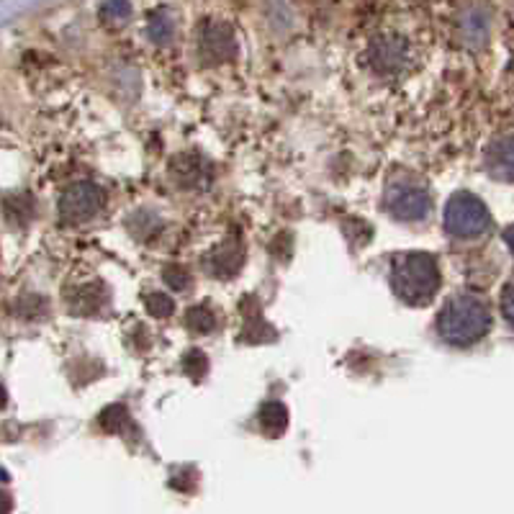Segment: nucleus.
Here are the masks:
<instances>
[{
    "label": "nucleus",
    "mask_w": 514,
    "mask_h": 514,
    "mask_svg": "<svg viewBox=\"0 0 514 514\" xmlns=\"http://www.w3.org/2000/svg\"><path fill=\"white\" fill-rule=\"evenodd\" d=\"M491 326V311L488 306L473 294L453 296L437 317V332L448 345L456 348H471L479 340H484Z\"/></svg>",
    "instance_id": "1"
},
{
    "label": "nucleus",
    "mask_w": 514,
    "mask_h": 514,
    "mask_svg": "<svg viewBox=\"0 0 514 514\" xmlns=\"http://www.w3.org/2000/svg\"><path fill=\"white\" fill-rule=\"evenodd\" d=\"M394 294L409 306L430 303L440 288V268L430 252H402L391 263Z\"/></svg>",
    "instance_id": "2"
},
{
    "label": "nucleus",
    "mask_w": 514,
    "mask_h": 514,
    "mask_svg": "<svg viewBox=\"0 0 514 514\" xmlns=\"http://www.w3.org/2000/svg\"><path fill=\"white\" fill-rule=\"evenodd\" d=\"M488 226H491V214H488L487 203L479 196H473L468 190H460L448 201V206H445V229L453 237H463V240L481 237Z\"/></svg>",
    "instance_id": "3"
},
{
    "label": "nucleus",
    "mask_w": 514,
    "mask_h": 514,
    "mask_svg": "<svg viewBox=\"0 0 514 514\" xmlns=\"http://www.w3.org/2000/svg\"><path fill=\"white\" fill-rule=\"evenodd\" d=\"M104 203H106V193L96 183L82 180V183L70 186L59 196L57 209H59V219L65 224H82V221L96 217L104 209Z\"/></svg>",
    "instance_id": "4"
},
{
    "label": "nucleus",
    "mask_w": 514,
    "mask_h": 514,
    "mask_svg": "<svg viewBox=\"0 0 514 514\" xmlns=\"http://www.w3.org/2000/svg\"><path fill=\"white\" fill-rule=\"evenodd\" d=\"M386 209L388 214L399 221H422L430 217L433 211V198L425 188L409 186V183H399L386 193Z\"/></svg>",
    "instance_id": "5"
},
{
    "label": "nucleus",
    "mask_w": 514,
    "mask_h": 514,
    "mask_svg": "<svg viewBox=\"0 0 514 514\" xmlns=\"http://www.w3.org/2000/svg\"><path fill=\"white\" fill-rule=\"evenodd\" d=\"M368 62L379 75H396L402 73L409 62V47L402 36L396 34H383L376 36L368 47Z\"/></svg>",
    "instance_id": "6"
},
{
    "label": "nucleus",
    "mask_w": 514,
    "mask_h": 514,
    "mask_svg": "<svg viewBox=\"0 0 514 514\" xmlns=\"http://www.w3.org/2000/svg\"><path fill=\"white\" fill-rule=\"evenodd\" d=\"M198 47H201V57L209 65H221L229 62L237 55V42H234V31L229 24H219V21H206L198 34Z\"/></svg>",
    "instance_id": "7"
},
{
    "label": "nucleus",
    "mask_w": 514,
    "mask_h": 514,
    "mask_svg": "<svg viewBox=\"0 0 514 514\" xmlns=\"http://www.w3.org/2000/svg\"><path fill=\"white\" fill-rule=\"evenodd\" d=\"M203 265L209 268L211 275H217V278H234L237 272L242 271L244 265V247L240 240H224L221 244H217L209 255H206V260H203Z\"/></svg>",
    "instance_id": "8"
},
{
    "label": "nucleus",
    "mask_w": 514,
    "mask_h": 514,
    "mask_svg": "<svg viewBox=\"0 0 514 514\" xmlns=\"http://www.w3.org/2000/svg\"><path fill=\"white\" fill-rule=\"evenodd\" d=\"M487 165L488 170H491V175L494 178H499V180H512V136H502L499 142H494L491 144V150H488L487 155Z\"/></svg>",
    "instance_id": "9"
},
{
    "label": "nucleus",
    "mask_w": 514,
    "mask_h": 514,
    "mask_svg": "<svg viewBox=\"0 0 514 514\" xmlns=\"http://www.w3.org/2000/svg\"><path fill=\"white\" fill-rule=\"evenodd\" d=\"M260 425H263V430L271 434V437L283 434L286 427H288V409L280 404V402H268V404L260 409Z\"/></svg>",
    "instance_id": "10"
},
{
    "label": "nucleus",
    "mask_w": 514,
    "mask_h": 514,
    "mask_svg": "<svg viewBox=\"0 0 514 514\" xmlns=\"http://www.w3.org/2000/svg\"><path fill=\"white\" fill-rule=\"evenodd\" d=\"M268 340H272V326L265 325V319H263V314H260V309L255 303V311L252 314H244L242 342L257 345V342H268Z\"/></svg>",
    "instance_id": "11"
},
{
    "label": "nucleus",
    "mask_w": 514,
    "mask_h": 514,
    "mask_svg": "<svg viewBox=\"0 0 514 514\" xmlns=\"http://www.w3.org/2000/svg\"><path fill=\"white\" fill-rule=\"evenodd\" d=\"M147 34L155 44H167L175 34V24L170 19V13L165 8H157L150 13V24H147Z\"/></svg>",
    "instance_id": "12"
},
{
    "label": "nucleus",
    "mask_w": 514,
    "mask_h": 514,
    "mask_svg": "<svg viewBox=\"0 0 514 514\" xmlns=\"http://www.w3.org/2000/svg\"><path fill=\"white\" fill-rule=\"evenodd\" d=\"M186 326H188L190 332H196V334H209V332L217 329V314L206 303H198V306L188 309Z\"/></svg>",
    "instance_id": "13"
},
{
    "label": "nucleus",
    "mask_w": 514,
    "mask_h": 514,
    "mask_svg": "<svg viewBox=\"0 0 514 514\" xmlns=\"http://www.w3.org/2000/svg\"><path fill=\"white\" fill-rule=\"evenodd\" d=\"M129 425V411L127 406L111 404L101 411V427L109 433H124V427Z\"/></svg>",
    "instance_id": "14"
},
{
    "label": "nucleus",
    "mask_w": 514,
    "mask_h": 514,
    "mask_svg": "<svg viewBox=\"0 0 514 514\" xmlns=\"http://www.w3.org/2000/svg\"><path fill=\"white\" fill-rule=\"evenodd\" d=\"M101 301H104V294H98V296H93V286H85L81 288L75 296H73V311L75 314H93V311H98L101 309Z\"/></svg>",
    "instance_id": "15"
},
{
    "label": "nucleus",
    "mask_w": 514,
    "mask_h": 514,
    "mask_svg": "<svg viewBox=\"0 0 514 514\" xmlns=\"http://www.w3.org/2000/svg\"><path fill=\"white\" fill-rule=\"evenodd\" d=\"M144 306H147V311H150L152 317H157V319H165V317H170V314L175 311V301L167 296V294H160V291L147 294V296H144Z\"/></svg>",
    "instance_id": "16"
},
{
    "label": "nucleus",
    "mask_w": 514,
    "mask_h": 514,
    "mask_svg": "<svg viewBox=\"0 0 514 514\" xmlns=\"http://www.w3.org/2000/svg\"><path fill=\"white\" fill-rule=\"evenodd\" d=\"M183 371L188 373L190 379L201 380L206 376V371H209V360H206V355L201 350H190L186 352V357H183Z\"/></svg>",
    "instance_id": "17"
},
{
    "label": "nucleus",
    "mask_w": 514,
    "mask_h": 514,
    "mask_svg": "<svg viewBox=\"0 0 514 514\" xmlns=\"http://www.w3.org/2000/svg\"><path fill=\"white\" fill-rule=\"evenodd\" d=\"M101 13H104V19H106V21L121 24V21H127V19H129L132 5H129V0H104Z\"/></svg>",
    "instance_id": "18"
},
{
    "label": "nucleus",
    "mask_w": 514,
    "mask_h": 514,
    "mask_svg": "<svg viewBox=\"0 0 514 514\" xmlns=\"http://www.w3.org/2000/svg\"><path fill=\"white\" fill-rule=\"evenodd\" d=\"M165 283L173 288V291H186L190 286V275L186 268H180V265H167L163 271Z\"/></svg>",
    "instance_id": "19"
},
{
    "label": "nucleus",
    "mask_w": 514,
    "mask_h": 514,
    "mask_svg": "<svg viewBox=\"0 0 514 514\" xmlns=\"http://www.w3.org/2000/svg\"><path fill=\"white\" fill-rule=\"evenodd\" d=\"M502 314H504V319L512 325V283H507L504 286V291H502Z\"/></svg>",
    "instance_id": "20"
},
{
    "label": "nucleus",
    "mask_w": 514,
    "mask_h": 514,
    "mask_svg": "<svg viewBox=\"0 0 514 514\" xmlns=\"http://www.w3.org/2000/svg\"><path fill=\"white\" fill-rule=\"evenodd\" d=\"M11 510H13V499L0 488V514H11Z\"/></svg>",
    "instance_id": "21"
},
{
    "label": "nucleus",
    "mask_w": 514,
    "mask_h": 514,
    "mask_svg": "<svg viewBox=\"0 0 514 514\" xmlns=\"http://www.w3.org/2000/svg\"><path fill=\"white\" fill-rule=\"evenodd\" d=\"M3 406H5V388L0 386V409H3Z\"/></svg>",
    "instance_id": "22"
}]
</instances>
